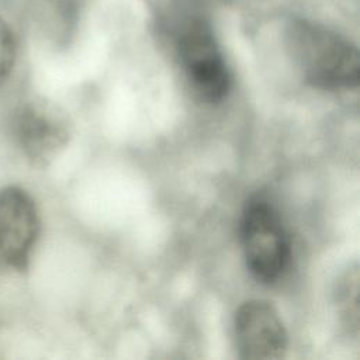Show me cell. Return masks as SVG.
<instances>
[{
	"label": "cell",
	"instance_id": "1",
	"mask_svg": "<svg viewBox=\"0 0 360 360\" xmlns=\"http://www.w3.org/2000/svg\"><path fill=\"white\" fill-rule=\"evenodd\" d=\"M288 51L305 82L323 90H349L359 84L357 48L338 34L308 22L294 24Z\"/></svg>",
	"mask_w": 360,
	"mask_h": 360
},
{
	"label": "cell",
	"instance_id": "4",
	"mask_svg": "<svg viewBox=\"0 0 360 360\" xmlns=\"http://www.w3.org/2000/svg\"><path fill=\"white\" fill-rule=\"evenodd\" d=\"M39 232L41 218L32 195L17 184L0 187V267L25 271Z\"/></svg>",
	"mask_w": 360,
	"mask_h": 360
},
{
	"label": "cell",
	"instance_id": "5",
	"mask_svg": "<svg viewBox=\"0 0 360 360\" xmlns=\"http://www.w3.org/2000/svg\"><path fill=\"white\" fill-rule=\"evenodd\" d=\"M177 55L186 79L200 100L214 104L226 97L231 73L218 44L205 27H188L179 38Z\"/></svg>",
	"mask_w": 360,
	"mask_h": 360
},
{
	"label": "cell",
	"instance_id": "7",
	"mask_svg": "<svg viewBox=\"0 0 360 360\" xmlns=\"http://www.w3.org/2000/svg\"><path fill=\"white\" fill-rule=\"evenodd\" d=\"M335 305L342 326L353 336L359 333V270L347 269L336 283Z\"/></svg>",
	"mask_w": 360,
	"mask_h": 360
},
{
	"label": "cell",
	"instance_id": "8",
	"mask_svg": "<svg viewBox=\"0 0 360 360\" xmlns=\"http://www.w3.org/2000/svg\"><path fill=\"white\" fill-rule=\"evenodd\" d=\"M17 58L15 38L8 24L0 18V89L10 79Z\"/></svg>",
	"mask_w": 360,
	"mask_h": 360
},
{
	"label": "cell",
	"instance_id": "3",
	"mask_svg": "<svg viewBox=\"0 0 360 360\" xmlns=\"http://www.w3.org/2000/svg\"><path fill=\"white\" fill-rule=\"evenodd\" d=\"M10 134L21 155L34 166L49 165L69 143L68 115L42 98L20 101L10 114Z\"/></svg>",
	"mask_w": 360,
	"mask_h": 360
},
{
	"label": "cell",
	"instance_id": "2",
	"mask_svg": "<svg viewBox=\"0 0 360 360\" xmlns=\"http://www.w3.org/2000/svg\"><path fill=\"white\" fill-rule=\"evenodd\" d=\"M240 243L252 276L264 284L276 283L290 262V240L276 208L264 198H252L240 217Z\"/></svg>",
	"mask_w": 360,
	"mask_h": 360
},
{
	"label": "cell",
	"instance_id": "6",
	"mask_svg": "<svg viewBox=\"0 0 360 360\" xmlns=\"http://www.w3.org/2000/svg\"><path fill=\"white\" fill-rule=\"evenodd\" d=\"M239 356L249 360H276L284 356L288 335L277 309L267 301H245L235 314Z\"/></svg>",
	"mask_w": 360,
	"mask_h": 360
}]
</instances>
